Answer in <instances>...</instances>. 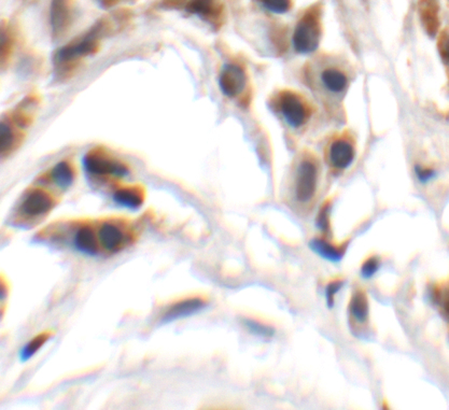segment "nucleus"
Returning a JSON list of instances; mask_svg holds the SVG:
<instances>
[{
    "mask_svg": "<svg viewBox=\"0 0 449 410\" xmlns=\"http://www.w3.org/2000/svg\"><path fill=\"white\" fill-rule=\"evenodd\" d=\"M99 246L108 253H116L129 246L133 240V233L125 224L116 221H106L99 226Z\"/></svg>",
    "mask_w": 449,
    "mask_h": 410,
    "instance_id": "obj_1",
    "label": "nucleus"
},
{
    "mask_svg": "<svg viewBox=\"0 0 449 410\" xmlns=\"http://www.w3.org/2000/svg\"><path fill=\"white\" fill-rule=\"evenodd\" d=\"M320 42V28L316 17L307 15L296 26L293 34V45L302 54L311 53L318 48Z\"/></svg>",
    "mask_w": 449,
    "mask_h": 410,
    "instance_id": "obj_2",
    "label": "nucleus"
},
{
    "mask_svg": "<svg viewBox=\"0 0 449 410\" xmlns=\"http://www.w3.org/2000/svg\"><path fill=\"white\" fill-rule=\"evenodd\" d=\"M318 183V168L311 160L300 164L295 177V197L299 202L307 203L315 196Z\"/></svg>",
    "mask_w": 449,
    "mask_h": 410,
    "instance_id": "obj_3",
    "label": "nucleus"
},
{
    "mask_svg": "<svg viewBox=\"0 0 449 410\" xmlns=\"http://www.w3.org/2000/svg\"><path fill=\"white\" fill-rule=\"evenodd\" d=\"M85 172L93 176H114V177H125L129 174V168L121 162L108 158L99 153H89L83 160Z\"/></svg>",
    "mask_w": 449,
    "mask_h": 410,
    "instance_id": "obj_4",
    "label": "nucleus"
},
{
    "mask_svg": "<svg viewBox=\"0 0 449 410\" xmlns=\"http://www.w3.org/2000/svg\"><path fill=\"white\" fill-rule=\"evenodd\" d=\"M279 108L286 123L293 128L301 127L309 118V107L296 94L286 92L279 101Z\"/></svg>",
    "mask_w": 449,
    "mask_h": 410,
    "instance_id": "obj_5",
    "label": "nucleus"
},
{
    "mask_svg": "<svg viewBox=\"0 0 449 410\" xmlns=\"http://www.w3.org/2000/svg\"><path fill=\"white\" fill-rule=\"evenodd\" d=\"M101 25L95 26L87 36H84L77 42L66 45L57 52L56 59L59 63H66L79 57H87L96 50L99 34H101Z\"/></svg>",
    "mask_w": 449,
    "mask_h": 410,
    "instance_id": "obj_6",
    "label": "nucleus"
},
{
    "mask_svg": "<svg viewBox=\"0 0 449 410\" xmlns=\"http://www.w3.org/2000/svg\"><path fill=\"white\" fill-rule=\"evenodd\" d=\"M54 199L49 193L42 189H32L21 203L20 212L30 219L45 216L54 208Z\"/></svg>",
    "mask_w": 449,
    "mask_h": 410,
    "instance_id": "obj_7",
    "label": "nucleus"
},
{
    "mask_svg": "<svg viewBox=\"0 0 449 410\" xmlns=\"http://www.w3.org/2000/svg\"><path fill=\"white\" fill-rule=\"evenodd\" d=\"M206 306H207V300L202 298L196 296V298H185L171 305L164 312L160 321L162 323H169L176 320L185 319L196 315L200 310L205 309Z\"/></svg>",
    "mask_w": 449,
    "mask_h": 410,
    "instance_id": "obj_8",
    "label": "nucleus"
},
{
    "mask_svg": "<svg viewBox=\"0 0 449 410\" xmlns=\"http://www.w3.org/2000/svg\"><path fill=\"white\" fill-rule=\"evenodd\" d=\"M220 88L227 97L240 95L246 85V74L240 66L227 64L220 74Z\"/></svg>",
    "mask_w": 449,
    "mask_h": 410,
    "instance_id": "obj_9",
    "label": "nucleus"
},
{
    "mask_svg": "<svg viewBox=\"0 0 449 410\" xmlns=\"http://www.w3.org/2000/svg\"><path fill=\"white\" fill-rule=\"evenodd\" d=\"M50 19H51L53 32L55 34H63L72 23V0H52Z\"/></svg>",
    "mask_w": 449,
    "mask_h": 410,
    "instance_id": "obj_10",
    "label": "nucleus"
},
{
    "mask_svg": "<svg viewBox=\"0 0 449 410\" xmlns=\"http://www.w3.org/2000/svg\"><path fill=\"white\" fill-rule=\"evenodd\" d=\"M74 248L87 256H95L99 252V241L97 233L90 224L80 226L74 236Z\"/></svg>",
    "mask_w": 449,
    "mask_h": 410,
    "instance_id": "obj_11",
    "label": "nucleus"
},
{
    "mask_svg": "<svg viewBox=\"0 0 449 410\" xmlns=\"http://www.w3.org/2000/svg\"><path fill=\"white\" fill-rule=\"evenodd\" d=\"M330 163L336 170H346L353 164L355 150L351 143L346 141H336L332 143L328 153Z\"/></svg>",
    "mask_w": 449,
    "mask_h": 410,
    "instance_id": "obj_12",
    "label": "nucleus"
},
{
    "mask_svg": "<svg viewBox=\"0 0 449 410\" xmlns=\"http://www.w3.org/2000/svg\"><path fill=\"white\" fill-rule=\"evenodd\" d=\"M439 5L437 0H421L420 14L426 30L431 36H435L439 28Z\"/></svg>",
    "mask_w": 449,
    "mask_h": 410,
    "instance_id": "obj_13",
    "label": "nucleus"
},
{
    "mask_svg": "<svg viewBox=\"0 0 449 410\" xmlns=\"http://www.w3.org/2000/svg\"><path fill=\"white\" fill-rule=\"evenodd\" d=\"M143 191L138 187H124L118 189L114 194V201L124 208L137 209L143 205Z\"/></svg>",
    "mask_w": 449,
    "mask_h": 410,
    "instance_id": "obj_14",
    "label": "nucleus"
},
{
    "mask_svg": "<svg viewBox=\"0 0 449 410\" xmlns=\"http://www.w3.org/2000/svg\"><path fill=\"white\" fill-rule=\"evenodd\" d=\"M321 81L328 91L334 94H340L345 91L348 84L346 74L335 68H328L324 70L321 74Z\"/></svg>",
    "mask_w": 449,
    "mask_h": 410,
    "instance_id": "obj_15",
    "label": "nucleus"
},
{
    "mask_svg": "<svg viewBox=\"0 0 449 410\" xmlns=\"http://www.w3.org/2000/svg\"><path fill=\"white\" fill-rule=\"evenodd\" d=\"M311 248L319 256L331 262H340L345 254V248L335 247L324 239H313L311 241Z\"/></svg>",
    "mask_w": 449,
    "mask_h": 410,
    "instance_id": "obj_16",
    "label": "nucleus"
},
{
    "mask_svg": "<svg viewBox=\"0 0 449 410\" xmlns=\"http://www.w3.org/2000/svg\"><path fill=\"white\" fill-rule=\"evenodd\" d=\"M351 316L355 321L366 322L370 315V306H368V298L364 292H355L353 294V300L349 306Z\"/></svg>",
    "mask_w": 449,
    "mask_h": 410,
    "instance_id": "obj_17",
    "label": "nucleus"
},
{
    "mask_svg": "<svg viewBox=\"0 0 449 410\" xmlns=\"http://www.w3.org/2000/svg\"><path fill=\"white\" fill-rule=\"evenodd\" d=\"M52 179L57 187L63 189H68L74 182V170L68 163L59 162L52 170Z\"/></svg>",
    "mask_w": 449,
    "mask_h": 410,
    "instance_id": "obj_18",
    "label": "nucleus"
},
{
    "mask_svg": "<svg viewBox=\"0 0 449 410\" xmlns=\"http://www.w3.org/2000/svg\"><path fill=\"white\" fill-rule=\"evenodd\" d=\"M52 331H47L34 337V338H32L30 342L25 345L24 348L22 349V351H21L20 353L21 361H28L30 358L35 356V354L39 351L40 349H41V347L43 346V345H45L51 337H52Z\"/></svg>",
    "mask_w": 449,
    "mask_h": 410,
    "instance_id": "obj_19",
    "label": "nucleus"
},
{
    "mask_svg": "<svg viewBox=\"0 0 449 410\" xmlns=\"http://www.w3.org/2000/svg\"><path fill=\"white\" fill-rule=\"evenodd\" d=\"M187 9L193 14L198 15L202 19H208L213 17L217 12V5L216 0H192Z\"/></svg>",
    "mask_w": 449,
    "mask_h": 410,
    "instance_id": "obj_20",
    "label": "nucleus"
},
{
    "mask_svg": "<svg viewBox=\"0 0 449 410\" xmlns=\"http://www.w3.org/2000/svg\"><path fill=\"white\" fill-rule=\"evenodd\" d=\"M244 325L251 334L255 335V336L269 338V337L274 336L275 334L274 329L263 325L261 322L255 321V320L244 319Z\"/></svg>",
    "mask_w": 449,
    "mask_h": 410,
    "instance_id": "obj_21",
    "label": "nucleus"
},
{
    "mask_svg": "<svg viewBox=\"0 0 449 410\" xmlns=\"http://www.w3.org/2000/svg\"><path fill=\"white\" fill-rule=\"evenodd\" d=\"M13 143V134L11 130L10 126L7 123L3 122L1 124V130H0V147H1V152L6 153Z\"/></svg>",
    "mask_w": 449,
    "mask_h": 410,
    "instance_id": "obj_22",
    "label": "nucleus"
},
{
    "mask_svg": "<svg viewBox=\"0 0 449 410\" xmlns=\"http://www.w3.org/2000/svg\"><path fill=\"white\" fill-rule=\"evenodd\" d=\"M265 8L274 13H286L290 9V0H263Z\"/></svg>",
    "mask_w": 449,
    "mask_h": 410,
    "instance_id": "obj_23",
    "label": "nucleus"
},
{
    "mask_svg": "<svg viewBox=\"0 0 449 410\" xmlns=\"http://www.w3.org/2000/svg\"><path fill=\"white\" fill-rule=\"evenodd\" d=\"M378 269H379V260L377 258H370L363 263L361 267V275L363 278L368 279L375 275Z\"/></svg>",
    "mask_w": 449,
    "mask_h": 410,
    "instance_id": "obj_24",
    "label": "nucleus"
},
{
    "mask_svg": "<svg viewBox=\"0 0 449 410\" xmlns=\"http://www.w3.org/2000/svg\"><path fill=\"white\" fill-rule=\"evenodd\" d=\"M342 287H343V281L336 280L330 283L326 287V296L328 307L333 306L334 298H335L336 293L341 290Z\"/></svg>",
    "mask_w": 449,
    "mask_h": 410,
    "instance_id": "obj_25",
    "label": "nucleus"
},
{
    "mask_svg": "<svg viewBox=\"0 0 449 410\" xmlns=\"http://www.w3.org/2000/svg\"><path fill=\"white\" fill-rule=\"evenodd\" d=\"M415 174L417 176L418 180L422 183H427V182L435 179V172L433 170L419 167V166L415 168Z\"/></svg>",
    "mask_w": 449,
    "mask_h": 410,
    "instance_id": "obj_26",
    "label": "nucleus"
},
{
    "mask_svg": "<svg viewBox=\"0 0 449 410\" xmlns=\"http://www.w3.org/2000/svg\"><path fill=\"white\" fill-rule=\"evenodd\" d=\"M317 225L321 231L326 232L328 229V207L322 209L319 212L318 219H317Z\"/></svg>",
    "mask_w": 449,
    "mask_h": 410,
    "instance_id": "obj_27",
    "label": "nucleus"
},
{
    "mask_svg": "<svg viewBox=\"0 0 449 410\" xmlns=\"http://www.w3.org/2000/svg\"><path fill=\"white\" fill-rule=\"evenodd\" d=\"M441 303H442L443 309L449 317V290H447L444 295H441Z\"/></svg>",
    "mask_w": 449,
    "mask_h": 410,
    "instance_id": "obj_28",
    "label": "nucleus"
},
{
    "mask_svg": "<svg viewBox=\"0 0 449 410\" xmlns=\"http://www.w3.org/2000/svg\"><path fill=\"white\" fill-rule=\"evenodd\" d=\"M443 53H444L445 57H446V59L449 61V38L444 42V45H443Z\"/></svg>",
    "mask_w": 449,
    "mask_h": 410,
    "instance_id": "obj_29",
    "label": "nucleus"
}]
</instances>
